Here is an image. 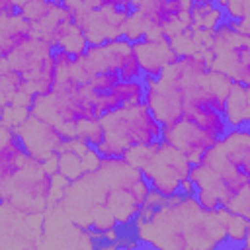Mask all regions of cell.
I'll return each mask as SVG.
<instances>
[{
  "label": "cell",
  "mask_w": 250,
  "mask_h": 250,
  "mask_svg": "<svg viewBox=\"0 0 250 250\" xmlns=\"http://www.w3.org/2000/svg\"><path fill=\"white\" fill-rule=\"evenodd\" d=\"M117 82H121V76L117 70H102V72H94L86 78V84L90 90L98 92V94H105L109 92Z\"/></svg>",
  "instance_id": "obj_15"
},
{
  "label": "cell",
  "mask_w": 250,
  "mask_h": 250,
  "mask_svg": "<svg viewBox=\"0 0 250 250\" xmlns=\"http://www.w3.org/2000/svg\"><path fill=\"white\" fill-rule=\"evenodd\" d=\"M105 141L96 148L105 160H123L135 146H148L162 141V123L146 102L119 107L102 117Z\"/></svg>",
  "instance_id": "obj_1"
},
{
  "label": "cell",
  "mask_w": 250,
  "mask_h": 250,
  "mask_svg": "<svg viewBox=\"0 0 250 250\" xmlns=\"http://www.w3.org/2000/svg\"><path fill=\"white\" fill-rule=\"evenodd\" d=\"M225 115L232 129L246 127V123L250 121V88L248 86H240V84L232 82Z\"/></svg>",
  "instance_id": "obj_10"
},
{
  "label": "cell",
  "mask_w": 250,
  "mask_h": 250,
  "mask_svg": "<svg viewBox=\"0 0 250 250\" xmlns=\"http://www.w3.org/2000/svg\"><path fill=\"white\" fill-rule=\"evenodd\" d=\"M29 158H31V154L25 150L16 129L4 125L2 127V146H0V182L6 184L12 178H16L25 168Z\"/></svg>",
  "instance_id": "obj_8"
},
{
  "label": "cell",
  "mask_w": 250,
  "mask_h": 250,
  "mask_svg": "<svg viewBox=\"0 0 250 250\" xmlns=\"http://www.w3.org/2000/svg\"><path fill=\"white\" fill-rule=\"evenodd\" d=\"M137 4L139 0H121V8H127V10H135Z\"/></svg>",
  "instance_id": "obj_21"
},
{
  "label": "cell",
  "mask_w": 250,
  "mask_h": 250,
  "mask_svg": "<svg viewBox=\"0 0 250 250\" xmlns=\"http://www.w3.org/2000/svg\"><path fill=\"white\" fill-rule=\"evenodd\" d=\"M211 68L229 76L234 84L250 88V33L223 23L213 31Z\"/></svg>",
  "instance_id": "obj_2"
},
{
  "label": "cell",
  "mask_w": 250,
  "mask_h": 250,
  "mask_svg": "<svg viewBox=\"0 0 250 250\" xmlns=\"http://www.w3.org/2000/svg\"><path fill=\"white\" fill-rule=\"evenodd\" d=\"M35 39H37V29L25 16H21V14L2 16V29H0L2 61H8L16 51L27 47Z\"/></svg>",
  "instance_id": "obj_7"
},
{
  "label": "cell",
  "mask_w": 250,
  "mask_h": 250,
  "mask_svg": "<svg viewBox=\"0 0 250 250\" xmlns=\"http://www.w3.org/2000/svg\"><path fill=\"white\" fill-rule=\"evenodd\" d=\"M51 53H53V49L43 39L37 37L33 43H29L27 47L16 51L8 61H2V62L12 66L14 70L21 72L29 82H33L37 78V74L41 72L45 61L51 57Z\"/></svg>",
  "instance_id": "obj_9"
},
{
  "label": "cell",
  "mask_w": 250,
  "mask_h": 250,
  "mask_svg": "<svg viewBox=\"0 0 250 250\" xmlns=\"http://www.w3.org/2000/svg\"><path fill=\"white\" fill-rule=\"evenodd\" d=\"M57 164H59V174H62L66 180L76 182L80 180L86 172V164H84V154L72 150V148H62L57 154Z\"/></svg>",
  "instance_id": "obj_13"
},
{
  "label": "cell",
  "mask_w": 250,
  "mask_h": 250,
  "mask_svg": "<svg viewBox=\"0 0 250 250\" xmlns=\"http://www.w3.org/2000/svg\"><path fill=\"white\" fill-rule=\"evenodd\" d=\"M49 2H53V4H57V6H64V4H66V0H49Z\"/></svg>",
  "instance_id": "obj_22"
},
{
  "label": "cell",
  "mask_w": 250,
  "mask_h": 250,
  "mask_svg": "<svg viewBox=\"0 0 250 250\" xmlns=\"http://www.w3.org/2000/svg\"><path fill=\"white\" fill-rule=\"evenodd\" d=\"M229 211H232V213L240 215L242 219H246V221L250 223V189L242 191V193H240V195L230 203Z\"/></svg>",
  "instance_id": "obj_17"
},
{
  "label": "cell",
  "mask_w": 250,
  "mask_h": 250,
  "mask_svg": "<svg viewBox=\"0 0 250 250\" xmlns=\"http://www.w3.org/2000/svg\"><path fill=\"white\" fill-rule=\"evenodd\" d=\"M51 57H53V61L57 62V66H59L61 72H66V70L74 68V64L78 62V57H74L70 51H66V49H62V47L53 49Z\"/></svg>",
  "instance_id": "obj_16"
},
{
  "label": "cell",
  "mask_w": 250,
  "mask_h": 250,
  "mask_svg": "<svg viewBox=\"0 0 250 250\" xmlns=\"http://www.w3.org/2000/svg\"><path fill=\"white\" fill-rule=\"evenodd\" d=\"M195 4H203V2H211V0H193Z\"/></svg>",
  "instance_id": "obj_23"
},
{
  "label": "cell",
  "mask_w": 250,
  "mask_h": 250,
  "mask_svg": "<svg viewBox=\"0 0 250 250\" xmlns=\"http://www.w3.org/2000/svg\"><path fill=\"white\" fill-rule=\"evenodd\" d=\"M16 133L20 135L25 150L41 162L55 158L68 141L55 123L41 119L35 113H31L20 127H16Z\"/></svg>",
  "instance_id": "obj_3"
},
{
  "label": "cell",
  "mask_w": 250,
  "mask_h": 250,
  "mask_svg": "<svg viewBox=\"0 0 250 250\" xmlns=\"http://www.w3.org/2000/svg\"><path fill=\"white\" fill-rule=\"evenodd\" d=\"M92 0H66V8H70V10H78V8H86L88 4H90Z\"/></svg>",
  "instance_id": "obj_20"
},
{
  "label": "cell",
  "mask_w": 250,
  "mask_h": 250,
  "mask_svg": "<svg viewBox=\"0 0 250 250\" xmlns=\"http://www.w3.org/2000/svg\"><path fill=\"white\" fill-rule=\"evenodd\" d=\"M146 78H139V80H121L117 82L109 92L105 94H98L94 104L96 109L100 113V117L119 109V107H129V105H137L143 104L146 100Z\"/></svg>",
  "instance_id": "obj_6"
},
{
  "label": "cell",
  "mask_w": 250,
  "mask_h": 250,
  "mask_svg": "<svg viewBox=\"0 0 250 250\" xmlns=\"http://www.w3.org/2000/svg\"><path fill=\"white\" fill-rule=\"evenodd\" d=\"M162 139L176 146L191 164H195L205 152H209L221 141L186 119H182L176 125L162 127Z\"/></svg>",
  "instance_id": "obj_4"
},
{
  "label": "cell",
  "mask_w": 250,
  "mask_h": 250,
  "mask_svg": "<svg viewBox=\"0 0 250 250\" xmlns=\"http://www.w3.org/2000/svg\"><path fill=\"white\" fill-rule=\"evenodd\" d=\"M2 16H16L21 14V0H0Z\"/></svg>",
  "instance_id": "obj_18"
},
{
  "label": "cell",
  "mask_w": 250,
  "mask_h": 250,
  "mask_svg": "<svg viewBox=\"0 0 250 250\" xmlns=\"http://www.w3.org/2000/svg\"><path fill=\"white\" fill-rule=\"evenodd\" d=\"M86 8L100 10V8H121V0H92Z\"/></svg>",
  "instance_id": "obj_19"
},
{
  "label": "cell",
  "mask_w": 250,
  "mask_h": 250,
  "mask_svg": "<svg viewBox=\"0 0 250 250\" xmlns=\"http://www.w3.org/2000/svg\"><path fill=\"white\" fill-rule=\"evenodd\" d=\"M57 8L59 6L53 4V2H49V0H23L21 2V16H25L37 27L47 18H51Z\"/></svg>",
  "instance_id": "obj_14"
},
{
  "label": "cell",
  "mask_w": 250,
  "mask_h": 250,
  "mask_svg": "<svg viewBox=\"0 0 250 250\" xmlns=\"http://www.w3.org/2000/svg\"><path fill=\"white\" fill-rule=\"evenodd\" d=\"M139 62L143 66L145 78H158L170 64H174L180 53L174 49L170 37H146L143 41L133 43Z\"/></svg>",
  "instance_id": "obj_5"
},
{
  "label": "cell",
  "mask_w": 250,
  "mask_h": 250,
  "mask_svg": "<svg viewBox=\"0 0 250 250\" xmlns=\"http://www.w3.org/2000/svg\"><path fill=\"white\" fill-rule=\"evenodd\" d=\"M191 23L207 29V31H215L217 27H221L225 23V12L211 0V2H203V4H195L191 10Z\"/></svg>",
  "instance_id": "obj_12"
},
{
  "label": "cell",
  "mask_w": 250,
  "mask_h": 250,
  "mask_svg": "<svg viewBox=\"0 0 250 250\" xmlns=\"http://www.w3.org/2000/svg\"><path fill=\"white\" fill-rule=\"evenodd\" d=\"M184 119L197 125L199 129H203L205 133L217 137V139H223L232 127L227 119V115L223 111H217L213 107H201L197 111H191V113H184Z\"/></svg>",
  "instance_id": "obj_11"
}]
</instances>
